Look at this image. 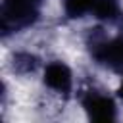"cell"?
Here are the masks:
<instances>
[{
	"instance_id": "1",
	"label": "cell",
	"mask_w": 123,
	"mask_h": 123,
	"mask_svg": "<svg viewBox=\"0 0 123 123\" xmlns=\"http://www.w3.org/2000/svg\"><path fill=\"white\" fill-rule=\"evenodd\" d=\"M44 0H4L0 8V29L2 35H13L25 31L40 17Z\"/></svg>"
},
{
	"instance_id": "2",
	"label": "cell",
	"mask_w": 123,
	"mask_h": 123,
	"mask_svg": "<svg viewBox=\"0 0 123 123\" xmlns=\"http://www.w3.org/2000/svg\"><path fill=\"white\" fill-rule=\"evenodd\" d=\"M90 56L106 69L123 73V33L106 37L100 35L90 40Z\"/></svg>"
},
{
	"instance_id": "3",
	"label": "cell",
	"mask_w": 123,
	"mask_h": 123,
	"mask_svg": "<svg viewBox=\"0 0 123 123\" xmlns=\"http://www.w3.org/2000/svg\"><path fill=\"white\" fill-rule=\"evenodd\" d=\"M81 106L90 121L110 123L117 117V104L104 90H96V88L85 90V94L81 96Z\"/></svg>"
},
{
	"instance_id": "4",
	"label": "cell",
	"mask_w": 123,
	"mask_h": 123,
	"mask_svg": "<svg viewBox=\"0 0 123 123\" xmlns=\"http://www.w3.org/2000/svg\"><path fill=\"white\" fill-rule=\"evenodd\" d=\"M42 83L48 90L60 96H69L73 90V71L62 60H52L44 65Z\"/></svg>"
},
{
	"instance_id": "5",
	"label": "cell",
	"mask_w": 123,
	"mask_h": 123,
	"mask_svg": "<svg viewBox=\"0 0 123 123\" xmlns=\"http://www.w3.org/2000/svg\"><path fill=\"white\" fill-rule=\"evenodd\" d=\"M92 15L106 25H119L123 21V10L117 0H98Z\"/></svg>"
},
{
	"instance_id": "6",
	"label": "cell",
	"mask_w": 123,
	"mask_h": 123,
	"mask_svg": "<svg viewBox=\"0 0 123 123\" xmlns=\"http://www.w3.org/2000/svg\"><path fill=\"white\" fill-rule=\"evenodd\" d=\"M98 0H62L63 13L69 19H81L85 15H92Z\"/></svg>"
},
{
	"instance_id": "7",
	"label": "cell",
	"mask_w": 123,
	"mask_h": 123,
	"mask_svg": "<svg viewBox=\"0 0 123 123\" xmlns=\"http://www.w3.org/2000/svg\"><path fill=\"white\" fill-rule=\"evenodd\" d=\"M38 60L35 54L31 52H17L13 56V69L19 71V73H29V71H35Z\"/></svg>"
},
{
	"instance_id": "8",
	"label": "cell",
	"mask_w": 123,
	"mask_h": 123,
	"mask_svg": "<svg viewBox=\"0 0 123 123\" xmlns=\"http://www.w3.org/2000/svg\"><path fill=\"white\" fill-rule=\"evenodd\" d=\"M117 98L123 100V77H121V83H119V86H117Z\"/></svg>"
}]
</instances>
